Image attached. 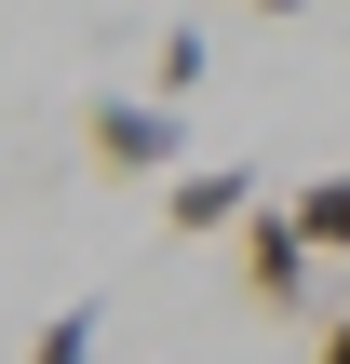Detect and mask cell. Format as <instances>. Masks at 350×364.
Returning a JSON list of instances; mask_svg holds the SVG:
<instances>
[{
    "instance_id": "1",
    "label": "cell",
    "mask_w": 350,
    "mask_h": 364,
    "mask_svg": "<svg viewBox=\"0 0 350 364\" xmlns=\"http://www.w3.org/2000/svg\"><path fill=\"white\" fill-rule=\"evenodd\" d=\"M81 149H94L108 176H175V108H148V95H94V108H81Z\"/></svg>"
},
{
    "instance_id": "2",
    "label": "cell",
    "mask_w": 350,
    "mask_h": 364,
    "mask_svg": "<svg viewBox=\"0 0 350 364\" xmlns=\"http://www.w3.org/2000/svg\"><path fill=\"white\" fill-rule=\"evenodd\" d=\"M243 297H256V311H310V243H297L283 203L243 216Z\"/></svg>"
},
{
    "instance_id": "3",
    "label": "cell",
    "mask_w": 350,
    "mask_h": 364,
    "mask_svg": "<svg viewBox=\"0 0 350 364\" xmlns=\"http://www.w3.org/2000/svg\"><path fill=\"white\" fill-rule=\"evenodd\" d=\"M162 216H175V230H243V216H256V176H243V162H189V176L162 189Z\"/></svg>"
},
{
    "instance_id": "4",
    "label": "cell",
    "mask_w": 350,
    "mask_h": 364,
    "mask_svg": "<svg viewBox=\"0 0 350 364\" xmlns=\"http://www.w3.org/2000/svg\"><path fill=\"white\" fill-rule=\"evenodd\" d=\"M283 216H297V243H310V257H350V162H337V176H310Z\"/></svg>"
},
{
    "instance_id": "5",
    "label": "cell",
    "mask_w": 350,
    "mask_h": 364,
    "mask_svg": "<svg viewBox=\"0 0 350 364\" xmlns=\"http://www.w3.org/2000/svg\"><path fill=\"white\" fill-rule=\"evenodd\" d=\"M202 95V27H162L148 41V108H189Z\"/></svg>"
},
{
    "instance_id": "6",
    "label": "cell",
    "mask_w": 350,
    "mask_h": 364,
    "mask_svg": "<svg viewBox=\"0 0 350 364\" xmlns=\"http://www.w3.org/2000/svg\"><path fill=\"white\" fill-rule=\"evenodd\" d=\"M27 364H94V311H81V297H67V311H54V324H40V338H27Z\"/></svg>"
},
{
    "instance_id": "7",
    "label": "cell",
    "mask_w": 350,
    "mask_h": 364,
    "mask_svg": "<svg viewBox=\"0 0 350 364\" xmlns=\"http://www.w3.org/2000/svg\"><path fill=\"white\" fill-rule=\"evenodd\" d=\"M310 364H350V311H337V324H324V351H310Z\"/></svg>"
}]
</instances>
